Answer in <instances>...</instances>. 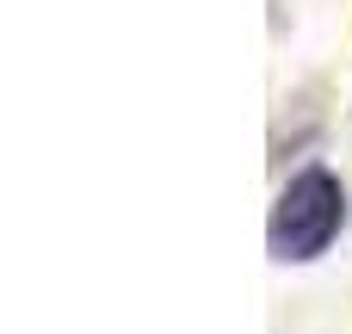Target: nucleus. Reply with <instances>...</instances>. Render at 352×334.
Here are the masks:
<instances>
[{"label":"nucleus","instance_id":"1","mask_svg":"<svg viewBox=\"0 0 352 334\" xmlns=\"http://www.w3.org/2000/svg\"><path fill=\"white\" fill-rule=\"evenodd\" d=\"M340 229H346L340 174L334 167H303V174L285 180V192H278V205L266 217V248L285 267H309V260H322L340 242Z\"/></svg>","mask_w":352,"mask_h":334}]
</instances>
